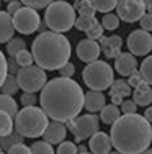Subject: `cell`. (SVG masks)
I'll use <instances>...</instances> for the list:
<instances>
[{
	"label": "cell",
	"mask_w": 152,
	"mask_h": 154,
	"mask_svg": "<svg viewBox=\"0 0 152 154\" xmlns=\"http://www.w3.org/2000/svg\"><path fill=\"white\" fill-rule=\"evenodd\" d=\"M119 20H121V18L118 15H115V13H111V12H106L103 15V18H101V25H103L105 30L113 31V30H118L119 28Z\"/></svg>",
	"instance_id": "83f0119b"
},
{
	"label": "cell",
	"mask_w": 152,
	"mask_h": 154,
	"mask_svg": "<svg viewBox=\"0 0 152 154\" xmlns=\"http://www.w3.org/2000/svg\"><path fill=\"white\" fill-rule=\"evenodd\" d=\"M0 3H2V0H0Z\"/></svg>",
	"instance_id": "f5cc1de1"
},
{
	"label": "cell",
	"mask_w": 152,
	"mask_h": 154,
	"mask_svg": "<svg viewBox=\"0 0 152 154\" xmlns=\"http://www.w3.org/2000/svg\"><path fill=\"white\" fill-rule=\"evenodd\" d=\"M18 67H20V64L16 62L15 57L8 59V72H10V74H16V72H18Z\"/></svg>",
	"instance_id": "f6af8a7d"
},
{
	"label": "cell",
	"mask_w": 152,
	"mask_h": 154,
	"mask_svg": "<svg viewBox=\"0 0 152 154\" xmlns=\"http://www.w3.org/2000/svg\"><path fill=\"white\" fill-rule=\"evenodd\" d=\"M110 136L113 148L119 152H144L152 143V126L144 115L124 113L113 123Z\"/></svg>",
	"instance_id": "7a4b0ae2"
},
{
	"label": "cell",
	"mask_w": 152,
	"mask_h": 154,
	"mask_svg": "<svg viewBox=\"0 0 152 154\" xmlns=\"http://www.w3.org/2000/svg\"><path fill=\"white\" fill-rule=\"evenodd\" d=\"M144 2H146V8L152 12V0H144Z\"/></svg>",
	"instance_id": "7dc6e473"
},
{
	"label": "cell",
	"mask_w": 152,
	"mask_h": 154,
	"mask_svg": "<svg viewBox=\"0 0 152 154\" xmlns=\"http://www.w3.org/2000/svg\"><path fill=\"white\" fill-rule=\"evenodd\" d=\"M82 79L85 85L92 90H106L111 87L115 80L113 67L106 61H92L87 62V66L82 71Z\"/></svg>",
	"instance_id": "8992f818"
},
{
	"label": "cell",
	"mask_w": 152,
	"mask_h": 154,
	"mask_svg": "<svg viewBox=\"0 0 152 154\" xmlns=\"http://www.w3.org/2000/svg\"><path fill=\"white\" fill-rule=\"evenodd\" d=\"M93 20H95V17H88V15H79V18L75 20V28H77L79 31H85L87 28H88L90 25L93 23Z\"/></svg>",
	"instance_id": "836d02e7"
},
{
	"label": "cell",
	"mask_w": 152,
	"mask_h": 154,
	"mask_svg": "<svg viewBox=\"0 0 152 154\" xmlns=\"http://www.w3.org/2000/svg\"><path fill=\"white\" fill-rule=\"evenodd\" d=\"M39 102L49 118L67 123L85 107V94L70 77H56L41 89Z\"/></svg>",
	"instance_id": "6da1fadb"
},
{
	"label": "cell",
	"mask_w": 152,
	"mask_h": 154,
	"mask_svg": "<svg viewBox=\"0 0 152 154\" xmlns=\"http://www.w3.org/2000/svg\"><path fill=\"white\" fill-rule=\"evenodd\" d=\"M31 152H36V154H52L54 149L51 146L49 141H36L31 144Z\"/></svg>",
	"instance_id": "4dcf8cb0"
},
{
	"label": "cell",
	"mask_w": 152,
	"mask_h": 154,
	"mask_svg": "<svg viewBox=\"0 0 152 154\" xmlns=\"http://www.w3.org/2000/svg\"><path fill=\"white\" fill-rule=\"evenodd\" d=\"M116 12L123 21L134 23V21H139L146 13V2L144 0H118Z\"/></svg>",
	"instance_id": "30bf717a"
},
{
	"label": "cell",
	"mask_w": 152,
	"mask_h": 154,
	"mask_svg": "<svg viewBox=\"0 0 152 154\" xmlns=\"http://www.w3.org/2000/svg\"><path fill=\"white\" fill-rule=\"evenodd\" d=\"M15 122H13V116L10 113L0 110V136H5V134L12 133Z\"/></svg>",
	"instance_id": "d4e9b609"
},
{
	"label": "cell",
	"mask_w": 152,
	"mask_h": 154,
	"mask_svg": "<svg viewBox=\"0 0 152 154\" xmlns=\"http://www.w3.org/2000/svg\"><path fill=\"white\" fill-rule=\"evenodd\" d=\"M0 110L10 113L12 116H16V113H18V103L15 102L13 95L0 94Z\"/></svg>",
	"instance_id": "603a6c76"
},
{
	"label": "cell",
	"mask_w": 152,
	"mask_h": 154,
	"mask_svg": "<svg viewBox=\"0 0 152 154\" xmlns=\"http://www.w3.org/2000/svg\"><path fill=\"white\" fill-rule=\"evenodd\" d=\"M75 10L79 12V15H88V17H95V5L92 3V0H75L74 3Z\"/></svg>",
	"instance_id": "484cf974"
},
{
	"label": "cell",
	"mask_w": 152,
	"mask_h": 154,
	"mask_svg": "<svg viewBox=\"0 0 152 154\" xmlns=\"http://www.w3.org/2000/svg\"><path fill=\"white\" fill-rule=\"evenodd\" d=\"M103 25H100V21L97 20H93V23L90 25L88 28L85 30V33H87V38H92V39H100L101 36H103Z\"/></svg>",
	"instance_id": "f1b7e54d"
},
{
	"label": "cell",
	"mask_w": 152,
	"mask_h": 154,
	"mask_svg": "<svg viewBox=\"0 0 152 154\" xmlns=\"http://www.w3.org/2000/svg\"><path fill=\"white\" fill-rule=\"evenodd\" d=\"M128 49L134 56H147L152 51V36L146 30H134L128 36Z\"/></svg>",
	"instance_id": "8fae6325"
},
{
	"label": "cell",
	"mask_w": 152,
	"mask_h": 154,
	"mask_svg": "<svg viewBox=\"0 0 152 154\" xmlns=\"http://www.w3.org/2000/svg\"><path fill=\"white\" fill-rule=\"evenodd\" d=\"M141 74H142V79L152 85V56H147L142 61V64H141Z\"/></svg>",
	"instance_id": "f546056e"
},
{
	"label": "cell",
	"mask_w": 152,
	"mask_h": 154,
	"mask_svg": "<svg viewBox=\"0 0 152 154\" xmlns=\"http://www.w3.org/2000/svg\"><path fill=\"white\" fill-rule=\"evenodd\" d=\"M57 152L59 154H74V152H79V148L72 141H62V143H59Z\"/></svg>",
	"instance_id": "e575fe53"
},
{
	"label": "cell",
	"mask_w": 152,
	"mask_h": 154,
	"mask_svg": "<svg viewBox=\"0 0 152 154\" xmlns=\"http://www.w3.org/2000/svg\"><path fill=\"white\" fill-rule=\"evenodd\" d=\"M16 80L20 84V89L25 92H33L36 94L41 90L48 82V75H46V69L41 66H23L18 69L16 72Z\"/></svg>",
	"instance_id": "52a82bcc"
},
{
	"label": "cell",
	"mask_w": 152,
	"mask_h": 154,
	"mask_svg": "<svg viewBox=\"0 0 152 154\" xmlns=\"http://www.w3.org/2000/svg\"><path fill=\"white\" fill-rule=\"evenodd\" d=\"M92 3L95 5L97 12H111L115 7L118 5V0H92Z\"/></svg>",
	"instance_id": "1f68e13d"
},
{
	"label": "cell",
	"mask_w": 152,
	"mask_h": 154,
	"mask_svg": "<svg viewBox=\"0 0 152 154\" xmlns=\"http://www.w3.org/2000/svg\"><path fill=\"white\" fill-rule=\"evenodd\" d=\"M144 116H146V118L152 123V107H147V108H146V112H144Z\"/></svg>",
	"instance_id": "bcb514c9"
},
{
	"label": "cell",
	"mask_w": 152,
	"mask_h": 154,
	"mask_svg": "<svg viewBox=\"0 0 152 154\" xmlns=\"http://www.w3.org/2000/svg\"><path fill=\"white\" fill-rule=\"evenodd\" d=\"M18 89H20V84H18V80H16V74H10V72H8V75L5 77L2 87H0L2 94L15 95V94L18 92Z\"/></svg>",
	"instance_id": "cb8c5ba5"
},
{
	"label": "cell",
	"mask_w": 152,
	"mask_h": 154,
	"mask_svg": "<svg viewBox=\"0 0 152 154\" xmlns=\"http://www.w3.org/2000/svg\"><path fill=\"white\" fill-rule=\"evenodd\" d=\"M67 134V126L64 122H57V120H52V123L48 125V128L44 130L43 136H44L46 141H49L51 144H59L66 139Z\"/></svg>",
	"instance_id": "5bb4252c"
},
{
	"label": "cell",
	"mask_w": 152,
	"mask_h": 154,
	"mask_svg": "<svg viewBox=\"0 0 152 154\" xmlns=\"http://www.w3.org/2000/svg\"><path fill=\"white\" fill-rule=\"evenodd\" d=\"M88 151V149L85 148V146H80V148H79V152H87Z\"/></svg>",
	"instance_id": "c3c4849f"
},
{
	"label": "cell",
	"mask_w": 152,
	"mask_h": 154,
	"mask_svg": "<svg viewBox=\"0 0 152 154\" xmlns=\"http://www.w3.org/2000/svg\"><path fill=\"white\" fill-rule=\"evenodd\" d=\"M51 2H54V0H21V3L33 7V8H46Z\"/></svg>",
	"instance_id": "74e56055"
},
{
	"label": "cell",
	"mask_w": 152,
	"mask_h": 154,
	"mask_svg": "<svg viewBox=\"0 0 152 154\" xmlns=\"http://www.w3.org/2000/svg\"><path fill=\"white\" fill-rule=\"evenodd\" d=\"M136 110H137V103L134 100L124 98V100L121 102V112L123 113H136Z\"/></svg>",
	"instance_id": "f35d334b"
},
{
	"label": "cell",
	"mask_w": 152,
	"mask_h": 154,
	"mask_svg": "<svg viewBox=\"0 0 152 154\" xmlns=\"http://www.w3.org/2000/svg\"><path fill=\"white\" fill-rule=\"evenodd\" d=\"M21 8V2H18V0H12V2H8V8H7V12L10 13V15H13L15 12Z\"/></svg>",
	"instance_id": "ee69618b"
},
{
	"label": "cell",
	"mask_w": 152,
	"mask_h": 154,
	"mask_svg": "<svg viewBox=\"0 0 152 154\" xmlns=\"http://www.w3.org/2000/svg\"><path fill=\"white\" fill-rule=\"evenodd\" d=\"M77 57L84 62H92L95 59H98L100 53H101V46L97 43V39H92V38H87V39H82L79 41L77 45Z\"/></svg>",
	"instance_id": "7c38bea8"
},
{
	"label": "cell",
	"mask_w": 152,
	"mask_h": 154,
	"mask_svg": "<svg viewBox=\"0 0 152 154\" xmlns=\"http://www.w3.org/2000/svg\"><path fill=\"white\" fill-rule=\"evenodd\" d=\"M70 51L69 39L59 31H41L31 46L34 62L46 71H59L70 59Z\"/></svg>",
	"instance_id": "3957f363"
},
{
	"label": "cell",
	"mask_w": 152,
	"mask_h": 154,
	"mask_svg": "<svg viewBox=\"0 0 152 154\" xmlns=\"http://www.w3.org/2000/svg\"><path fill=\"white\" fill-rule=\"evenodd\" d=\"M8 152H12V154H28V152H31V148L25 146L23 143H18V144H15V146L10 148Z\"/></svg>",
	"instance_id": "b9f144b4"
},
{
	"label": "cell",
	"mask_w": 152,
	"mask_h": 154,
	"mask_svg": "<svg viewBox=\"0 0 152 154\" xmlns=\"http://www.w3.org/2000/svg\"><path fill=\"white\" fill-rule=\"evenodd\" d=\"M23 138L25 136H21V134L15 130V131H12V133L5 134V136H0V148L3 149V152H8L12 146L18 144V143H23Z\"/></svg>",
	"instance_id": "7402d4cb"
},
{
	"label": "cell",
	"mask_w": 152,
	"mask_h": 154,
	"mask_svg": "<svg viewBox=\"0 0 152 154\" xmlns=\"http://www.w3.org/2000/svg\"><path fill=\"white\" fill-rule=\"evenodd\" d=\"M75 20H77V10L69 2L56 0L46 7L44 21L52 31L66 33L72 26H75Z\"/></svg>",
	"instance_id": "5b68a950"
},
{
	"label": "cell",
	"mask_w": 152,
	"mask_h": 154,
	"mask_svg": "<svg viewBox=\"0 0 152 154\" xmlns=\"http://www.w3.org/2000/svg\"><path fill=\"white\" fill-rule=\"evenodd\" d=\"M3 2H12V0H3Z\"/></svg>",
	"instance_id": "f907efd6"
},
{
	"label": "cell",
	"mask_w": 152,
	"mask_h": 154,
	"mask_svg": "<svg viewBox=\"0 0 152 154\" xmlns=\"http://www.w3.org/2000/svg\"><path fill=\"white\" fill-rule=\"evenodd\" d=\"M106 103V97L101 94V90H92L90 89L88 92L85 94V108L87 112H101V108L105 107Z\"/></svg>",
	"instance_id": "ac0fdd59"
},
{
	"label": "cell",
	"mask_w": 152,
	"mask_h": 154,
	"mask_svg": "<svg viewBox=\"0 0 152 154\" xmlns=\"http://www.w3.org/2000/svg\"><path fill=\"white\" fill-rule=\"evenodd\" d=\"M13 25H15V30L21 35H31L39 28L41 25V18H39L36 8L33 7H21L18 12L13 13Z\"/></svg>",
	"instance_id": "9c48e42d"
},
{
	"label": "cell",
	"mask_w": 152,
	"mask_h": 154,
	"mask_svg": "<svg viewBox=\"0 0 152 154\" xmlns=\"http://www.w3.org/2000/svg\"><path fill=\"white\" fill-rule=\"evenodd\" d=\"M146 151H147V152H151V154H152V148H147V149H146Z\"/></svg>",
	"instance_id": "681fc988"
},
{
	"label": "cell",
	"mask_w": 152,
	"mask_h": 154,
	"mask_svg": "<svg viewBox=\"0 0 152 154\" xmlns=\"http://www.w3.org/2000/svg\"><path fill=\"white\" fill-rule=\"evenodd\" d=\"M100 46H101V53L108 57V59H115L119 56V51L123 46V39L119 36H106L100 38Z\"/></svg>",
	"instance_id": "2e32d148"
},
{
	"label": "cell",
	"mask_w": 152,
	"mask_h": 154,
	"mask_svg": "<svg viewBox=\"0 0 152 154\" xmlns=\"http://www.w3.org/2000/svg\"><path fill=\"white\" fill-rule=\"evenodd\" d=\"M7 75H8V61L5 59V54L0 51V87H2Z\"/></svg>",
	"instance_id": "d590c367"
},
{
	"label": "cell",
	"mask_w": 152,
	"mask_h": 154,
	"mask_svg": "<svg viewBox=\"0 0 152 154\" xmlns=\"http://www.w3.org/2000/svg\"><path fill=\"white\" fill-rule=\"evenodd\" d=\"M15 35L13 17L8 12H0V43H8Z\"/></svg>",
	"instance_id": "d6986e66"
},
{
	"label": "cell",
	"mask_w": 152,
	"mask_h": 154,
	"mask_svg": "<svg viewBox=\"0 0 152 154\" xmlns=\"http://www.w3.org/2000/svg\"><path fill=\"white\" fill-rule=\"evenodd\" d=\"M142 80H144V79H142V74H141V72H137V71H134L131 75H129V84H131L133 89L139 85V84L142 82Z\"/></svg>",
	"instance_id": "7bdbcfd3"
},
{
	"label": "cell",
	"mask_w": 152,
	"mask_h": 154,
	"mask_svg": "<svg viewBox=\"0 0 152 154\" xmlns=\"http://www.w3.org/2000/svg\"><path fill=\"white\" fill-rule=\"evenodd\" d=\"M133 97L139 107H147L149 103H152V85L147 84L146 80H142L137 87H134Z\"/></svg>",
	"instance_id": "ffe728a7"
},
{
	"label": "cell",
	"mask_w": 152,
	"mask_h": 154,
	"mask_svg": "<svg viewBox=\"0 0 152 154\" xmlns=\"http://www.w3.org/2000/svg\"><path fill=\"white\" fill-rule=\"evenodd\" d=\"M26 49V43H25V39L21 38H12L8 43H7V53H8L10 57H15L20 51Z\"/></svg>",
	"instance_id": "4316f807"
},
{
	"label": "cell",
	"mask_w": 152,
	"mask_h": 154,
	"mask_svg": "<svg viewBox=\"0 0 152 154\" xmlns=\"http://www.w3.org/2000/svg\"><path fill=\"white\" fill-rule=\"evenodd\" d=\"M48 113L36 105L25 107L15 116V130L25 138H38L43 136L44 130L48 128Z\"/></svg>",
	"instance_id": "277c9868"
},
{
	"label": "cell",
	"mask_w": 152,
	"mask_h": 154,
	"mask_svg": "<svg viewBox=\"0 0 152 154\" xmlns=\"http://www.w3.org/2000/svg\"><path fill=\"white\" fill-rule=\"evenodd\" d=\"M98 116L93 115L92 112L87 113L84 116H75V118L69 120L67 122V128L70 130V133L74 134L75 143H80L87 138H92L93 134L98 131Z\"/></svg>",
	"instance_id": "ba28073f"
},
{
	"label": "cell",
	"mask_w": 152,
	"mask_h": 154,
	"mask_svg": "<svg viewBox=\"0 0 152 154\" xmlns=\"http://www.w3.org/2000/svg\"><path fill=\"white\" fill-rule=\"evenodd\" d=\"M0 152H3V149H2V148H0Z\"/></svg>",
	"instance_id": "816d5d0a"
},
{
	"label": "cell",
	"mask_w": 152,
	"mask_h": 154,
	"mask_svg": "<svg viewBox=\"0 0 152 154\" xmlns=\"http://www.w3.org/2000/svg\"><path fill=\"white\" fill-rule=\"evenodd\" d=\"M131 94H133V87L129 82H126V80H113V84L110 87V95H111L113 103L121 105V102L124 98H128Z\"/></svg>",
	"instance_id": "e0dca14e"
},
{
	"label": "cell",
	"mask_w": 152,
	"mask_h": 154,
	"mask_svg": "<svg viewBox=\"0 0 152 154\" xmlns=\"http://www.w3.org/2000/svg\"><path fill=\"white\" fill-rule=\"evenodd\" d=\"M141 28L146 31H152V12L149 13H144L142 18H141Z\"/></svg>",
	"instance_id": "60d3db41"
},
{
	"label": "cell",
	"mask_w": 152,
	"mask_h": 154,
	"mask_svg": "<svg viewBox=\"0 0 152 154\" xmlns=\"http://www.w3.org/2000/svg\"><path fill=\"white\" fill-rule=\"evenodd\" d=\"M20 102H21V105H23V107H31V105H36L38 98H36V95L33 92H25L23 95H21Z\"/></svg>",
	"instance_id": "8d00e7d4"
},
{
	"label": "cell",
	"mask_w": 152,
	"mask_h": 154,
	"mask_svg": "<svg viewBox=\"0 0 152 154\" xmlns=\"http://www.w3.org/2000/svg\"><path fill=\"white\" fill-rule=\"evenodd\" d=\"M137 67V61L136 56L133 53H119L118 57H115V71L119 75L128 77L136 71Z\"/></svg>",
	"instance_id": "4fadbf2b"
},
{
	"label": "cell",
	"mask_w": 152,
	"mask_h": 154,
	"mask_svg": "<svg viewBox=\"0 0 152 154\" xmlns=\"http://www.w3.org/2000/svg\"><path fill=\"white\" fill-rule=\"evenodd\" d=\"M74 72H75V66L72 64V62H69V61L59 69L61 77H72V75H74Z\"/></svg>",
	"instance_id": "ab89813d"
},
{
	"label": "cell",
	"mask_w": 152,
	"mask_h": 154,
	"mask_svg": "<svg viewBox=\"0 0 152 154\" xmlns=\"http://www.w3.org/2000/svg\"><path fill=\"white\" fill-rule=\"evenodd\" d=\"M15 59H16L18 64H20V67H23V66H31V64H33L34 57H33V53L23 49V51H20V53L15 56Z\"/></svg>",
	"instance_id": "d6a6232c"
},
{
	"label": "cell",
	"mask_w": 152,
	"mask_h": 154,
	"mask_svg": "<svg viewBox=\"0 0 152 154\" xmlns=\"http://www.w3.org/2000/svg\"><path fill=\"white\" fill-rule=\"evenodd\" d=\"M90 151L95 152V154H105V152H110L111 151V146H113V143H111V136L106 133H103V131H97L95 134H93L92 138H90Z\"/></svg>",
	"instance_id": "9a60e30c"
},
{
	"label": "cell",
	"mask_w": 152,
	"mask_h": 154,
	"mask_svg": "<svg viewBox=\"0 0 152 154\" xmlns=\"http://www.w3.org/2000/svg\"><path fill=\"white\" fill-rule=\"evenodd\" d=\"M74 2H75V0H74Z\"/></svg>",
	"instance_id": "db71d44e"
},
{
	"label": "cell",
	"mask_w": 152,
	"mask_h": 154,
	"mask_svg": "<svg viewBox=\"0 0 152 154\" xmlns=\"http://www.w3.org/2000/svg\"><path fill=\"white\" fill-rule=\"evenodd\" d=\"M119 116H121V110L116 107V103L105 105V107L101 108V113H100V118L105 125H113Z\"/></svg>",
	"instance_id": "44dd1931"
}]
</instances>
